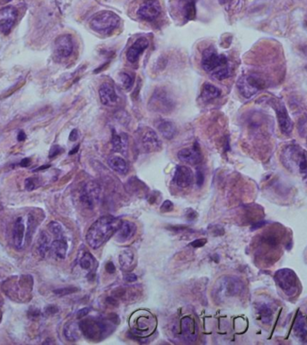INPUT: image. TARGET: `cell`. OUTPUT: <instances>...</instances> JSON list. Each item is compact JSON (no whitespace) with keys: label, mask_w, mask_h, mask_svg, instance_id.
Instances as JSON below:
<instances>
[{"label":"cell","mask_w":307,"mask_h":345,"mask_svg":"<svg viewBox=\"0 0 307 345\" xmlns=\"http://www.w3.org/2000/svg\"><path fill=\"white\" fill-rule=\"evenodd\" d=\"M36 180L35 178H27L25 179V186L27 191H33V190L37 188V184H36Z\"/></svg>","instance_id":"obj_39"},{"label":"cell","mask_w":307,"mask_h":345,"mask_svg":"<svg viewBox=\"0 0 307 345\" xmlns=\"http://www.w3.org/2000/svg\"><path fill=\"white\" fill-rule=\"evenodd\" d=\"M295 333L299 337H304L307 334V321L303 316H298L295 320Z\"/></svg>","instance_id":"obj_32"},{"label":"cell","mask_w":307,"mask_h":345,"mask_svg":"<svg viewBox=\"0 0 307 345\" xmlns=\"http://www.w3.org/2000/svg\"><path fill=\"white\" fill-rule=\"evenodd\" d=\"M50 248L57 258L65 259L67 251H68V244L63 238L54 240L52 244L50 245Z\"/></svg>","instance_id":"obj_27"},{"label":"cell","mask_w":307,"mask_h":345,"mask_svg":"<svg viewBox=\"0 0 307 345\" xmlns=\"http://www.w3.org/2000/svg\"><path fill=\"white\" fill-rule=\"evenodd\" d=\"M243 285L240 279L235 277L226 276L217 280L215 287V296L223 300L230 297L236 296L242 292Z\"/></svg>","instance_id":"obj_4"},{"label":"cell","mask_w":307,"mask_h":345,"mask_svg":"<svg viewBox=\"0 0 307 345\" xmlns=\"http://www.w3.org/2000/svg\"><path fill=\"white\" fill-rule=\"evenodd\" d=\"M201 65L205 71L211 73L212 77L216 79L223 80L229 77V65L227 58L223 54L217 53L213 46H210L203 51Z\"/></svg>","instance_id":"obj_2"},{"label":"cell","mask_w":307,"mask_h":345,"mask_svg":"<svg viewBox=\"0 0 307 345\" xmlns=\"http://www.w3.org/2000/svg\"><path fill=\"white\" fill-rule=\"evenodd\" d=\"M25 224L23 218H17L13 229V240L14 245L17 249H22L24 247V239H25Z\"/></svg>","instance_id":"obj_21"},{"label":"cell","mask_w":307,"mask_h":345,"mask_svg":"<svg viewBox=\"0 0 307 345\" xmlns=\"http://www.w3.org/2000/svg\"><path fill=\"white\" fill-rule=\"evenodd\" d=\"M78 148H79V145H78L76 148H73V149L70 151V155H73V154H76V153L78 152Z\"/></svg>","instance_id":"obj_52"},{"label":"cell","mask_w":307,"mask_h":345,"mask_svg":"<svg viewBox=\"0 0 307 345\" xmlns=\"http://www.w3.org/2000/svg\"><path fill=\"white\" fill-rule=\"evenodd\" d=\"M160 133L167 140H172L176 133V128L172 122L167 120L161 119L156 124Z\"/></svg>","instance_id":"obj_22"},{"label":"cell","mask_w":307,"mask_h":345,"mask_svg":"<svg viewBox=\"0 0 307 345\" xmlns=\"http://www.w3.org/2000/svg\"><path fill=\"white\" fill-rule=\"evenodd\" d=\"M283 164L289 171L298 174L307 184V154L297 145H288L281 154Z\"/></svg>","instance_id":"obj_3"},{"label":"cell","mask_w":307,"mask_h":345,"mask_svg":"<svg viewBox=\"0 0 307 345\" xmlns=\"http://www.w3.org/2000/svg\"><path fill=\"white\" fill-rule=\"evenodd\" d=\"M173 210V204L171 201H164V203L161 206L160 208V210L161 212H170Z\"/></svg>","instance_id":"obj_40"},{"label":"cell","mask_w":307,"mask_h":345,"mask_svg":"<svg viewBox=\"0 0 307 345\" xmlns=\"http://www.w3.org/2000/svg\"><path fill=\"white\" fill-rule=\"evenodd\" d=\"M161 6L157 0H148L140 6L138 15L144 20L153 21L159 17Z\"/></svg>","instance_id":"obj_12"},{"label":"cell","mask_w":307,"mask_h":345,"mask_svg":"<svg viewBox=\"0 0 307 345\" xmlns=\"http://www.w3.org/2000/svg\"><path fill=\"white\" fill-rule=\"evenodd\" d=\"M137 226L133 222H121L119 228L115 233V239L119 243L127 242L135 235Z\"/></svg>","instance_id":"obj_17"},{"label":"cell","mask_w":307,"mask_h":345,"mask_svg":"<svg viewBox=\"0 0 307 345\" xmlns=\"http://www.w3.org/2000/svg\"><path fill=\"white\" fill-rule=\"evenodd\" d=\"M29 164H30V158H25V159L20 163L22 166H27Z\"/></svg>","instance_id":"obj_51"},{"label":"cell","mask_w":307,"mask_h":345,"mask_svg":"<svg viewBox=\"0 0 307 345\" xmlns=\"http://www.w3.org/2000/svg\"><path fill=\"white\" fill-rule=\"evenodd\" d=\"M25 139H26V135H25V132L22 131V132L18 133V135H17V140H18V141H24Z\"/></svg>","instance_id":"obj_50"},{"label":"cell","mask_w":307,"mask_h":345,"mask_svg":"<svg viewBox=\"0 0 307 345\" xmlns=\"http://www.w3.org/2000/svg\"><path fill=\"white\" fill-rule=\"evenodd\" d=\"M273 106L277 113L280 131L285 135H290L291 132L293 131V123L288 115L286 107L281 103H274Z\"/></svg>","instance_id":"obj_11"},{"label":"cell","mask_w":307,"mask_h":345,"mask_svg":"<svg viewBox=\"0 0 307 345\" xmlns=\"http://www.w3.org/2000/svg\"><path fill=\"white\" fill-rule=\"evenodd\" d=\"M185 216H186V218H187L189 221H193L194 219H196L197 217H198V213L193 209H188L187 211H186Z\"/></svg>","instance_id":"obj_42"},{"label":"cell","mask_w":307,"mask_h":345,"mask_svg":"<svg viewBox=\"0 0 307 345\" xmlns=\"http://www.w3.org/2000/svg\"><path fill=\"white\" fill-rule=\"evenodd\" d=\"M265 84L262 79L254 76H244L240 78L237 82V88L240 94L245 98H251L256 95L259 91L264 88Z\"/></svg>","instance_id":"obj_7"},{"label":"cell","mask_w":307,"mask_h":345,"mask_svg":"<svg viewBox=\"0 0 307 345\" xmlns=\"http://www.w3.org/2000/svg\"><path fill=\"white\" fill-rule=\"evenodd\" d=\"M196 177L197 185H198L199 187H201V186L203 185V184H204V175H203V172H202V171L200 170V169L197 171Z\"/></svg>","instance_id":"obj_43"},{"label":"cell","mask_w":307,"mask_h":345,"mask_svg":"<svg viewBox=\"0 0 307 345\" xmlns=\"http://www.w3.org/2000/svg\"><path fill=\"white\" fill-rule=\"evenodd\" d=\"M206 243H207V240H206V239H197V240H194L193 242L191 243V246L193 247L199 248V247H204Z\"/></svg>","instance_id":"obj_44"},{"label":"cell","mask_w":307,"mask_h":345,"mask_svg":"<svg viewBox=\"0 0 307 345\" xmlns=\"http://www.w3.org/2000/svg\"><path fill=\"white\" fill-rule=\"evenodd\" d=\"M58 311V309H57V307H55V306H49L48 308H46V313L48 314V315H54V314H56V313Z\"/></svg>","instance_id":"obj_48"},{"label":"cell","mask_w":307,"mask_h":345,"mask_svg":"<svg viewBox=\"0 0 307 345\" xmlns=\"http://www.w3.org/2000/svg\"><path fill=\"white\" fill-rule=\"evenodd\" d=\"M141 142L146 152L151 153L158 151L162 148V141L155 131L146 129L141 135Z\"/></svg>","instance_id":"obj_10"},{"label":"cell","mask_w":307,"mask_h":345,"mask_svg":"<svg viewBox=\"0 0 307 345\" xmlns=\"http://www.w3.org/2000/svg\"><path fill=\"white\" fill-rule=\"evenodd\" d=\"M194 180L192 169L185 165H178L174 172V182L180 188H186L192 185Z\"/></svg>","instance_id":"obj_14"},{"label":"cell","mask_w":307,"mask_h":345,"mask_svg":"<svg viewBox=\"0 0 307 345\" xmlns=\"http://www.w3.org/2000/svg\"><path fill=\"white\" fill-rule=\"evenodd\" d=\"M5 1H6V2H10L11 0H5Z\"/></svg>","instance_id":"obj_55"},{"label":"cell","mask_w":307,"mask_h":345,"mask_svg":"<svg viewBox=\"0 0 307 345\" xmlns=\"http://www.w3.org/2000/svg\"><path fill=\"white\" fill-rule=\"evenodd\" d=\"M78 130H73L72 132H71V133H70V141H76V140H78Z\"/></svg>","instance_id":"obj_49"},{"label":"cell","mask_w":307,"mask_h":345,"mask_svg":"<svg viewBox=\"0 0 307 345\" xmlns=\"http://www.w3.org/2000/svg\"><path fill=\"white\" fill-rule=\"evenodd\" d=\"M62 147L57 146V145H55L53 147H51L50 150H49V158H53L55 156H57V155H59L60 153L62 152Z\"/></svg>","instance_id":"obj_41"},{"label":"cell","mask_w":307,"mask_h":345,"mask_svg":"<svg viewBox=\"0 0 307 345\" xmlns=\"http://www.w3.org/2000/svg\"><path fill=\"white\" fill-rule=\"evenodd\" d=\"M48 228L57 239L63 238V227L62 225L57 221H51L48 225Z\"/></svg>","instance_id":"obj_35"},{"label":"cell","mask_w":307,"mask_h":345,"mask_svg":"<svg viewBox=\"0 0 307 345\" xmlns=\"http://www.w3.org/2000/svg\"><path fill=\"white\" fill-rule=\"evenodd\" d=\"M275 280L286 296L294 297L298 293V279L295 272L289 269H282L277 271Z\"/></svg>","instance_id":"obj_5"},{"label":"cell","mask_w":307,"mask_h":345,"mask_svg":"<svg viewBox=\"0 0 307 345\" xmlns=\"http://www.w3.org/2000/svg\"><path fill=\"white\" fill-rule=\"evenodd\" d=\"M101 186L96 182H88L84 187H83L82 193H81V201L83 204L86 206V208L92 210L96 202L99 201L101 196Z\"/></svg>","instance_id":"obj_8"},{"label":"cell","mask_w":307,"mask_h":345,"mask_svg":"<svg viewBox=\"0 0 307 345\" xmlns=\"http://www.w3.org/2000/svg\"><path fill=\"white\" fill-rule=\"evenodd\" d=\"M17 15V10L14 7H7L0 10V31L6 35L11 32Z\"/></svg>","instance_id":"obj_9"},{"label":"cell","mask_w":307,"mask_h":345,"mask_svg":"<svg viewBox=\"0 0 307 345\" xmlns=\"http://www.w3.org/2000/svg\"><path fill=\"white\" fill-rule=\"evenodd\" d=\"M119 81L121 83L123 87L125 89L129 90L132 86V84H133V79L131 78L130 75L125 73V72H122L119 75Z\"/></svg>","instance_id":"obj_37"},{"label":"cell","mask_w":307,"mask_h":345,"mask_svg":"<svg viewBox=\"0 0 307 345\" xmlns=\"http://www.w3.org/2000/svg\"><path fill=\"white\" fill-rule=\"evenodd\" d=\"M111 143H112V148L115 152H122L125 148L124 140L120 135L116 134L115 131H112V138H111Z\"/></svg>","instance_id":"obj_33"},{"label":"cell","mask_w":307,"mask_h":345,"mask_svg":"<svg viewBox=\"0 0 307 345\" xmlns=\"http://www.w3.org/2000/svg\"><path fill=\"white\" fill-rule=\"evenodd\" d=\"M181 332L185 339L189 341H194L198 336V331L195 322L191 316H185L181 321Z\"/></svg>","instance_id":"obj_20"},{"label":"cell","mask_w":307,"mask_h":345,"mask_svg":"<svg viewBox=\"0 0 307 345\" xmlns=\"http://www.w3.org/2000/svg\"><path fill=\"white\" fill-rule=\"evenodd\" d=\"M178 157L180 161L191 164H198L202 160L201 151L198 148V145L193 148H183L178 152Z\"/></svg>","instance_id":"obj_16"},{"label":"cell","mask_w":307,"mask_h":345,"mask_svg":"<svg viewBox=\"0 0 307 345\" xmlns=\"http://www.w3.org/2000/svg\"><path fill=\"white\" fill-rule=\"evenodd\" d=\"M149 42L147 38L140 37L128 49L126 57L131 63H136L139 61L140 56L143 53L145 49L148 48Z\"/></svg>","instance_id":"obj_15"},{"label":"cell","mask_w":307,"mask_h":345,"mask_svg":"<svg viewBox=\"0 0 307 345\" xmlns=\"http://www.w3.org/2000/svg\"><path fill=\"white\" fill-rule=\"evenodd\" d=\"M105 270H106L108 273H111V274H113L115 271H116V268H115L114 264L112 262H108L105 265Z\"/></svg>","instance_id":"obj_45"},{"label":"cell","mask_w":307,"mask_h":345,"mask_svg":"<svg viewBox=\"0 0 307 345\" xmlns=\"http://www.w3.org/2000/svg\"><path fill=\"white\" fill-rule=\"evenodd\" d=\"M196 0H182V11L183 16L187 20H192L196 16V9H195Z\"/></svg>","instance_id":"obj_28"},{"label":"cell","mask_w":307,"mask_h":345,"mask_svg":"<svg viewBox=\"0 0 307 345\" xmlns=\"http://www.w3.org/2000/svg\"><path fill=\"white\" fill-rule=\"evenodd\" d=\"M89 311H90V309H89L88 308H82V309H80V310L78 311V314H77L78 318H82V317H84V316H87V315H88V313H89Z\"/></svg>","instance_id":"obj_47"},{"label":"cell","mask_w":307,"mask_h":345,"mask_svg":"<svg viewBox=\"0 0 307 345\" xmlns=\"http://www.w3.org/2000/svg\"><path fill=\"white\" fill-rule=\"evenodd\" d=\"M49 164H45V165H43V166H41V167H39V168L35 169L34 171H40V170H43V169H46V168H49Z\"/></svg>","instance_id":"obj_53"},{"label":"cell","mask_w":307,"mask_h":345,"mask_svg":"<svg viewBox=\"0 0 307 345\" xmlns=\"http://www.w3.org/2000/svg\"><path fill=\"white\" fill-rule=\"evenodd\" d=\"M108 164L115 172L120 175H126L129 171L127 162L122 157L119 156H111L108 159Z\"/></svg>","instance_id":"obj_23"},{"label":"cell","mask_w":307,"mask_h":345,"mask_svg":"<svg viewBox=\"0 0 307 345\" xmlns=\"http://www.w3.org/2000/svg\"><path fill=\"white\" fill-rule=\"evenodd\" d=\"M264 225V222H262V224H256L255 226H253V228H257V227H261V226H263Z\"/></svg>","instance_id":"obj_54"},{"label":"cell","mask_w":307,"mask_h":345,"mask_svg":"<svg viewBox=\"0 0 307 345\" xmlns=\"http://www.w3.org/2000/svg\"><path fill=\"white\" fill-rule=\"evenodd\" d=\"M54 47H55V51L58 56L62 58L70 57L74 49L72 36L70 34H64V35L58 36L55 40Z\"/></svg>","instance_id":"obj_13"},{"label":"cell","mask_w":307,"mask_h":345,"mask_svg":"<svg viewBox=\"0 0 307 345\" xmlns=\"http://www.w3.org/2000/svg\"><path fill=\"white\" fill-rule=\"evenodd\" d=\"M259 315L264 324H270L273 318V310L269 304H262L258 308Z\"/></svg>","instance_id":"obj_31"},{"label":"cell","mask_w":307,"mask_h":345,"mask_svg":"<svg viewBox=\"0 0 307 345\" xmlns=\"http://www.w3.org/2000/svg\"><path fill=\"white\" fill-rule=\"evenodd\" d=\"M80 326L77 323H70L64 327V336L68 341H77L80 338Z\"/></svg>","instance_id":"obj_25"},{"label":"cell","mask_w":307,"mask_h":345,"mask_svg":"<svg viewBox=\"0 0 307 345\" xmlns=\"http://www.w3.org/2000/svg\"><path fill=\"white\" fill-rule=\"evenodd\" d=\"M119 17L111 11L98 13L91 21V27L98 33H110L118 27Z\"/></svg>","instance_id":"obj_6"},{"label":"cell","mask_w":307,"mask_h":345,"mask_svg":"<svg viewBox=\"0 0 307 345\" xmlns=\"http://www.w3.org/2000/svg\"><path fill=\"white\" fill-rule=\"evenodd\" d=\"M94 264V258L90 253H86L80 259V266L84 270H91Z\"/></svg>","instance_id":"obj_34"},{"label":"cell","mask_w":307,"mask_h":345,"mask_svg":"<svg viewBox=\"0 0 307 345\" xmlns=\"http://www.w3.org/2000/svg\"><path fill=\"white\" fill-rule=\"evenodd\" d=\"M221 94L220 90L216 87V86L209 84V83H206L203 85V88H202V96L207 100H211V99H215L218 97Z\"/></svg>","instance_id":"obj_30"},{"label":"cell","mask_w":307,"mask_h":345,"mask_svg":"<svg viewBox=\"0 0 307 345\" xmlns=\"http://www.w3.org/2000/svg\"><path fill=\"white\" fill-rule=\"evenodd\" d=\"M49 248H50V245H49V236L46 232H41L38 240V249L41 257H45L46 254L49 252Z\"/></svg>","instance_id":"obj_29"},{"label":"cell","mask_w":307,"mask_h":345,"mask_svg":"<svg viewBox=\"0 0 307 345\" xmlns=\"http://www.w3.org/2000/svg\"><path fill=\"white\" fill-rule=\"evenodd\" d=\"M119 262L123 270H131L134 263V253L131 248H126L120 252L119 255Z\"/></svg>","instance_id":"obj_24"},{"label":"cell","mask_w":307,"mask_h":345,"mask_svg":"<svg viewBox=\"0 0 307 345\" xmlns=\"http://www.w3.org/2000/svg\"><path fill=\"white\" fill-rule=\"evenodd\" d=\"M35 229V220L32 215L28 217V227H27V234H26V242L30 243L33 239V233Z\"/></svg>","instance_id":"obj_36"},{"label":"cell","mask_w":307,"mask_h":345,"mask_svg":"<svg viewBox=\"0 0 307 345\" xmlns=\"http://www.w3.org/2000/svg\"><path fill=\"white\" fill-rule=\"evenodd\" d=\"M120 219L113 216H103L93 223L86 233V242L93 249H98L116 233Z\"/></svg>","instance_id":"obj_1"},{"label":"cell","mask_w":307,"mask_h":345,"mask_svg":"<svg viewBox=\"0 0 307 345\" xmlns=\"http://www.w3.org/2000/svg\"><path fill=\"white\" fill-rule=\"evenodd\" d=\"M77 292H78V288L66 287L55 290L53 292L54 294H56L57 296H67V295H70V294Z\"/></svg>","instance_id":"obj_38"},{"label":"cell","mask_w":307,"mask_h":345,"mask_svg":"<svg viewBox=\"0 0 307 345\" xmlns=\"http://www.w3.org/2000/svg\"><path fill=\"white\" fill-rule=\"evenodd\" d=\"M124 279L127 281V282H134L137 279H138V277L134 273H128L126 275L124 276Z\"/></svg>","instance_id":"obj_46"},{"label":"cell","mask_w":307,"mask_h":345,"mask_svg":"<svg viewBox=\"0 0 307 345\" xmlns=\"http://www.w3.org/2000/svg\"><path fill=\"white\" fill-rule=\"evenodd\" d=\"M99 96H100L102 103L108 106L113 105L118 100V96L113 86L108 83H104L101 86L99 89Z\"/></svg>","instance_id":"obj_19"},{"label":"cell","mask_w":307,"mask_h":345,"mask_svg":"<svg viewBox=\"0 0 307 345\" xmlns=\"http://www.w3.org/2000/svg\"><path fill=\"white\" fill-rule=\"evenodd\" d=\"M81 332L88 338H95L98 334L102 333L105 330V325L102 323H97L91 320L81 322L79 325Z\"/></svg>","instance_id":"obj_18"},{"label":"cell","mask_w":307,"mask_h":345,"mask_svg":"<svg viewBox=\"0 0 307 345\" xmlns=\"http://www.w3.org/2000/svg\"><path fill=\"white\" fill-rule=\"evenodd\" d=\"M154 100H151L150 103H154L155 105V109L158 110V111H163L164 109H169L170 108V103L171 101L167 98V96L165 95V93L160 91L159 93H156V95H153Z\"/></svg>","instance_id":"obj_26"}]
</instances>
